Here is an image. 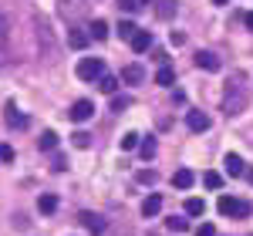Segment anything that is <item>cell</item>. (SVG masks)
I'll return each instance as SVG.
<instances>
[{"label":"cell","instance_id":"cell-3","mask_svg":"<svg viewBox=\"0 0 253 236\" xmlns=\"http://www.w3.org/2000/svg\"><path fill=\"white\" fill-rule=\"evenodd\" d=\"M91 115H95V105H91L88 98H78L75 105H71V112H68V118H71V121H88Z\"/></svg>","mask_w":253,"mask_h":236},{"label":"cell","instance_id":"cell-17","mask_svg":"<svg viewBox=\"0 0 253 236\" xmlns=\"http://www.w3.org/2000/svg\"><path fill=\"white\" fill-rule=\"evenodd\" d=\"M156 84H162V88H169V84H175V71L166 64V68H159V75H156Z\"/></svg>","mask_w":253,"mask_h":236},{"label":"cell","instance_id":"cell-34","mask_svg":"<svg viewBox=\"0 0 253 236\" xmlns=\"http://www.w3.org/2000/svg\"><path fill=\"white\" fill-rule=\"evenodd\" d=\"M175 44V47H179V44H186V34H182V31H172V38H169Z\"/></svg>","mask_w":253,"mask_h":236},{"label":"cell","instance_id":"cell-25","mask_svg":"<svg viewBox=\"0 0 253 236\" xmlns=\"http://www.w3.org/2000/svg\"><path fill=\"white\" fill-rule=\"evenodd\" d=\"M203 186H206V189H219V186H223V176L210 169V172H203Z\"/></svg>","mask_w":253,"mask_h":236},{"label":"cell","instance_id":"cell-19","mask_svg":"<svg viewBox=\"0 0 253 236\" xmlns=\"http://www.w3.org/2000/svg\"><path fill=\"white\" fill-rule=\"evenodd\" d=\"M88 40H91V38H88L84 31H71V34H68V44L78 47V51H81V47H88Z\"/></svg>","mask_w":253,"mask_h":236},{"label":"cell","instance_id":"cell-5","mask_svg":"<svg viewBox=\"0 0 253 236\" xmlns=\"http://www.w3.org/2000/svg\"><path fill=\"white\" fill-rule=\"evenodd\" d=\"M186 125H189V132H206L213 121H210L206 112H186Z\"/></svg>","mask_w":253,"mask_h":236},{"label":"cell","instance_id":"cell-7","mask_svg":"<svg viewBox=\"0 0 253 236\" xmlns=\"http://www.w3.org/2000/svg\"><path fill=\"white\" fill-rule=\"evenodd\" d=\"M81 223H84V230H88V233H95V236L105 233V219L98 216V213H81Z\"/></svg>","mask_w":253,"mask_h":236},{"label":"cell","instance_id":"cell-38","mask_svg":"<svg viewBox=\"0 0 253 236\" xmlns=\"http://www.w3.org/2000/svg\"><path fill=\"white\" fill-rule=\"evenodd\" d=\"M213 3H226V0H213Z\"/></svg>","mask_w":253,"mask_h":236},{"label":"cell","instance_id":"cell-13","mask_svg":"<svg viewBox=\"0 0 253 236\" xmlns=\"http://www.w3.org/2000/svg\"><path fill=\"white\" fill-rule=\"evenodd\" d=\"M38 145H41V152H54L58 149V132H44L38 138Z\"/></svg>","mask_w":253,"mask_h":236},{"label":"cell","instance_id":"cell-8","mask_svg":"<svg viewBox=\"0 0 253 236\" xmlns=\"http://www.w3.org/2000/svg\"><path fill=\"white\" fill-rule=\"evenodd\" d=\"M196 64L203 71H219V58H216L213 51H196Z\"/></svg>","mask_w":253,"mask_h":236},{"label":"cell","instance_id":"cell-11","mask_svg":"<svg viewBox=\"0 0 253 236\" xmlns=\"http://www.w3.org/2000/svg\"><path fill=\"white\" fill-rule=\"evenodd\" d=\"M38 209L44 213V216H51V213L58 209V196H51V193H44V196L38 199Z\"/></svg>","mask_w":253,"mask_h":236},{"label":"cell","instance_id":"cell-1","mask_svg":"<svg viewBox=\"0 0 253 236\" xmlns=\"http://www.w3.org/2000/svg\"><path fill=\"white\" fill-rule=\"evenodd\" d=\"M105 75V61L101 58H81L78 61V78L81 81H98Z\"/></svg>","mask_w":253,"mask_h":236},{"label":"cell","instance_id":"cell-9","mask_svg":"<svg viewBox=\"0 0 253 236\" xmlns=\"http://www.w3.org/2000/svg\"><path fill=\"white\" fill-rule=\"evenodd\" d=\"M162 213V196L159 193H152V196H145V202H142V216H159Z\"/></svg>","mask_w":253,"mask_h":236},{"label":"cell","instance_id":"cell-15","mask_svg":"<svg viewBox=\"0 0 253 236\" xmlns=\"http://www.w3.org/2000/svg\"><path fill=\"white\" fill-rule=\"evenodd\" d=\"M88 38L105 40V38H108V24H105V20H91V27H88Z\"/></svg>","mask_w":253,"mask_h":236},{"label":"cell","instance_id":"cell-4","mask_svg":"<svg viewBox=\"0 0 253 236\" xmlns=\"http://www.w3.org/2000/svg\"><path fill=\"white\" fill-rule=\"evenodd\" d=\"M223 169H226V176H230V179L247 176V162H243L240 156H233V152H230V156L223 158Z\"/></svg>","mask_w":253,"mask_h":236},{"label":"cell","instance_id":"cell-28","mask_svg":"<svg viewBox=\"0 0 253 236\" xmlns=\"http://www.w3.org/2000/svg\"><path fill=\"white\" fill-rule=\"evenodd\" d=\"M233 216H240V219L250 216V202H247V199H236L233 202Z\"/></svg>","mask_w":253,"mask_h":236},{"label":"cell","instance_id":"cell-27","mask_svg":"<svg viewBox=\"0 0 253 236\" xmlns=\"http://www.w3.org/2000/svg\"><path fill=\"white\" fill-rule=\"evenodd\" d=\"M233 202H236L233 196H219L216 206H219V213H223V216H233Z\"/></svg>","mask_w":253,"mask_h":236},{"label":"cell","instance_id":"cell-30","mask_svg":"<svg viewBox=\"0 0 253 236\" xmlns=\"http://www.w3.org/2000/svg\"><path fill=\"white\" fill-rule=\"evenodd\" d=\"M7 34H10V17L0 14V47H7Z\"/></svg>","mask_w":253,"mask_h":236},{"label":"cell","instance_id":"cell-18","mask_svg":"<svg viewBox=\"0 0 253 236\" xmlns=\"http://www.w3.org/2000/svg\"><path fill=\"white\" fill-rule=\"evenodd\" d=\"M115 31H118V38H122V40H132V38L138 34V27L132 24V20H122V24H118Z\"/></svg>","mask_w":253,"mask_h":236},{"label":"cell","instance_id":"cell-14","mask_svg":"<svg viewBox=\"0 0 253 236\" xmlns=\"http://www.w3.org/2000/svg\"><path fill=\"white\" fill-rule=\"evenodd\" d=\"M206 213V202L199 196H193V199H186V216H203Z\"/></svg>","mask_w":253,"mask_h":236},{"label":"cell","instance_id":"cell-23","mask_svg":"<svg viewBox=\"0 0 253 236\" xmlns=\"http://www.w3.org/2000/svg\"><path fill=\"white\" fill-rule=\"evenodd\" d=\"M138 156H142V158L156 156V138H142V142H138Z\"/></svg>","mask_w":253,"mask_h":236},{"label":"cell","instance_id":"cell-31","mask_svg":"<svg viewBox=\"0 0 253 236\" xmlns=\"http://www.w3.org/2000/svg\"><path fill=\"white\" fill-rule=\"evenodd\" d=\"M0 162H14V149L7 142H0Z\"/></svg>","mask_w":253,"mask_h":236},{"label":"cell","instance_id":"cell-33","mask_svg":"<svg viewBox=\"0 0 253 236\" xmlns=\"http://www.w3.org/2000/svg\"><path fill=\"white\" fill-rule=\"evenodd\" d=\"M196 236H216V226L213 223H203V226L196 230Z\"/></svg>","mask_w":253,"mask_h":236},{"label":"cell","instance_id":"cell-2","mask_svg":"<svg viewBox=\"0 0 253 236\" xmlns=\"http://www.w3.org/2000/svg\"><path fill=\"white\" fill-rule=\"evenodd\" d=\"M3 121H7V128H27V115L17 108V101H7V108H3Z\"/></svg>","mask_w":253,"mask_h":236},{"label":"cell","instance_id":"cell-20","mask_svg":"<svg viewBox=\"0 0 253 236\" xmlns=\"http://www.w3.org/2000/svg\"><path fill=\"white\" fill-rule=\"evenodd\" d=\"M166 230H172V233H186V230H189V219H182V216L166 219Z\"/></svg>","mask_w":253,"mask_h":236},{"label":"cell","instance_id":"cell-10","mask_svg":"<svg viewBox=\"0 0 253 236\" xmlns=\"http://www.w3.org/2000/svg\"><path fill=\"white\" fill-rule=\"evenodd\" d=\"M142 78H145V71H142L138 64H125V68H122V78H118V81H125V84H138Z\"/></svg>","mask_w":253,"mask_h":236},{"label":"cell","instance_id":"cell-16","mask_svg":"<svg viewBox=\"0 0 253 236\" xmlns=\"http://www.w3.org/2000/svg\"><path fill=\"white\" fill-rule=\"evenodd\" d=\"M138 142H142V135H138V132H125L118 145H122V152H132V149H138Z\"/></svg>","mask_w":253,"mask_h":236},{"label":"cell","instance_id":"cell-12","mask_svg":"<svg viewBox=\"0 0 253 236\" xmlns=\"http://www.w3.org/2000/svg\"><path fill=\"white\" fill-rule=\"evenodd\" d=\"M193 172H189V169H179V172H175V176H172V186H175V189H189V186H193Z\"/></svg>","mask_w":253,"mask_h":236},{"label":"cell","instance_id":"cell-26","mask_svg":"<svg viewBox=\"0 0 253 236\" xmlns=\"http://www.w3.org/2000/svg\"><path fill=\"white\" fill-rule=\"evenodd\" d=\"M132 105V98L128 95H112V112H125Z\"/></svg>","mask_w":253,"mask_h":236},{"label":"cell","instance_id":"cell-24","mask_svg":"<svg viewBox=\"0 0 253 236\" xmlns=\"http://www.w3.org/2000/svg\"><path fill=\"white\" fill-rule=\"evenodd\" d=\"M138 182H142V186H156V182H159V172H156V169H138Z\"/></svg>","mask_w":253,"mask_h":236},{"label":"cell","instance_id":"cell-32","mask_svg":"<svg viewBox=\"0 0 253 236\" xmlns=\"http://www.w3.org/2000/svg\"><path fill=\"white\" fill-rule=\"evenodd\" d=\"M118 7H122V14H135V10H138L135 0H118Z\"/></svg>","mask_w":253,"mask_h":236},{"label":"cell","instance_id":"cell-35","mask_svg":"<svg viewBox=\"0 0 253 236\" xmlns=\"http://www.w3.org/2000/svg\"><path fill=\"white\" fill-rule=\"evenodd\" d=\"M54 169H58V172H64V169H68V162H64V156H54Z\"/></svg>","mask_w":253,"mask_h":236},{"label":"cell","instance_id":"cell-29","mask_svg":"<svg viewBox=\"0 0 253 236\" xmlns=\"http://www.w3.org/2000/svg\"><path fill=\"white\" fill-rule=\"evenodd\" d=\"M71 142H75V149H88V145H91V135H88V132H75Z\"/></svg>","mask_w":253,"mask_h":236},{"label":"cell","instance_id":"cell-36","mask_svg":"<svg viewBox=\"0 0 253 236\" xmlns=\"http://www.w3.org/2000/svg\"><path fill=\"white\" fill-rule=\"evenodd\" d=\"M243 24H247V27L253 31V10H250V14H243Z\"/></svg>","mask_w":253,"mask_h":236},{"label":"cell","instance_id":"cell-22","mask_svg":"<svg viewBox=\"0 0 253 236\" xmlns=\"http://www.w3.org/2000/svg\"><path fill=\"white\" fill-rule=\"evenodd\" d=\"M98 88H101L105 95H115V88H118V78H112V75H101V78H98Z\"/></svg>","mask_w":253,"mask_h":236},{"label":"cell","instance_id":"cell-37","mask_svg":"<svg viewBox=\"0 0 253 236\" xmlns=\"http://www.w3.org/2000/svg\"><path fill=\"white\" fill-rule=\"evenodd\" d=\"M135 3H138V7H142V3H149V0H135Z\"/></svg>","mask_w":253,"mask_h":236},{"label":"cell","instance_id":"cell-6","mask_svg":"<svg viewBox=\"0 0 253 236\" xmlns=\"http://www.w3.org/2000/svg\"><path fill=\"white\" fill-rule=\"evenodd\" d=\"M128 44H132V51H135V54H145V51L152 47V31H142V27H138V34L128 40Z\"/></svg>","mask_w":253,"mask_h":236},{"label":"cell","instance_id":"cell-21","mask_svg":"<svg viewBox=\"0 0 253 236\" xmlns=\"http://www.w3.org/2000/svg\"><path fill=\"white\" fill-rule=\"evenodd\" d=\"M156 14H159V17H162V20H169V17H172V14H175V0H159Z\"/></svg>","mask_w":253,"mask_h":236}]
</instances>
